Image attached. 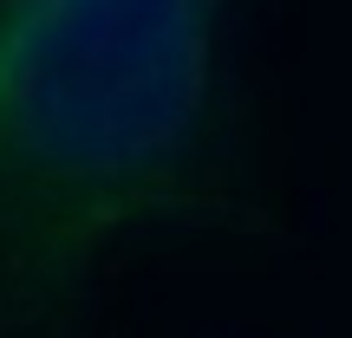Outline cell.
<instances>
[{
  "mask_svg": "<svg viewBox=\"0 0 352 338\" xmlns=\"http://www.w3.org/2000/svg\"><path fill=\"white\" fill-rule=\"evenodd\" d=\"M241 182V0H0V332L72 326Z\"/></svg>",
  "mask_w": 352,
  "mask_h": 338,
  "instance_id": "obj_1",
  "label": "cell"
}]
</instances>
